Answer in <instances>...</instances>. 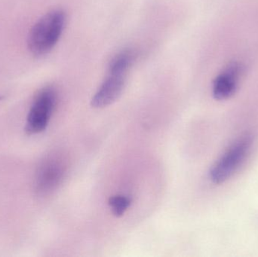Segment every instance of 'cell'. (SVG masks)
<instances>
[{
	"label": "cell",
	"mask_w": 258,
	"mask_h": 257,
	"mask_svg": "<svg viewBox=\"0 0 258 257\" xmlns=\"http://www.w3.org/2000/svg\"><path fill=\"white\" fill-rule=\"evenodd\" d=\"M133 60L134 54L129 51L119 53L112 60L107 77L92 98L91 104L94 108L108 107L120 97Z\"/></svg>",
	"instance_id": "cell-1"
},
{
	"label": "cell",
	"mask_w": 258,
	"mask_h": 257,
	"mask_svg": "<svg viewBox=\"0 0 258 257\" xmlns=\"http://www.w3.org/2000/svg\"><path fill=\"white\" fill-rule=\"evenodd\" d=\"M66 24V15L61 10H53L34 24L28 36V48L36 57L48 54L58 42Z\"/></svg>",
	"instance_id": "cell-2"
},
{
	"label": "cell",
	"mask_w": 258,
	"mask_h": 257,
	"mask_svg": "<svg viewBox=\"0 0 258 257\" xmlns=\"http://www.w3.org/2000/svg\"><path fill=\"white\" fill-rule=\"evenodd\" d=\"M251 143L252 138L251 136L246 135L232 145L211 169V181L219 184L228 180L245 159L249 152Z\"/></svg>",
	"instance_id": "cell-3"
},
{
	"label": "cell",
	"mask_w": 258,
	"mask_h": 257,
	"mask_svg": "<svg viewBox=\"0 0 258 257\" xmlns=\"http://www.w3.org/2000/svg\"><path fill=\"white\" fill-rule=\"evenodd\" d=\"M57 103V94L51 87L42 89L36 95L29 111L26 131L36 134L46 129Z\"/></svg>",
	"instance_id": "cell-4"
},
{
	"label": "cell",
	"mask_w": 258,
	"mask_h": 257,
	"mask_svg": "<svg viewBox=\"0 0 258 257\" xmlns=\"http://www.w3.org/2000/svg\"><path fill=\"white\" fill-rule=\"evenodd\" d=\"M66 164L59 155H51L42 161L35 178V190L39 195L49 194L61 184L66 174Z\"/></svg>",
	"instance_id": "cell-5"
},
{
	"label": "cell",
	"mask_w": 258,
	"mask_h": 257,
	"mask_svg": "<svg viewBox=\"0 0 258 257\" xmlns=\"http://www.w3.org/2000/svg\"><path fill=\"white\" fill-rule=\"evenodd\" d=\"M242 67L238 63H232L217 76L214 81L213 95L217 100L230 98L237 89Z\"/></svg>",
	"instance_id": "cell-6"
},
{
	"label": "cell",
	"mask_w": 258,
	"mask_h": 257,
	"mask_svg": "<svg viewBox=\"0 0 258 257\" xmlns=\"http://www.w3.org/2000/svg\"><path fill=\"white\" fill-rule=\"evenodd\" d=\"M132 204V199L123 195H116L109 199V205L111 208L112 213L116 217H122L128 210Z\"/></svg>",
	"instance_id": "cell-7"
}]
</instances>
